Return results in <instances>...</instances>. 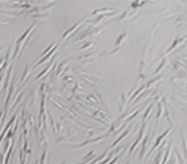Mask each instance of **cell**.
Instances as JSON below:
<instances>
[{"label":"cell","mask_w":187,"mask_h":164,"mask_svg":"<svg viewBox=\"0 0 187 164\" xmlns=\"http://www.w3.org/2000/svg\"><path fill=\"white\" fill-rule=\"evenodd\" d=\"M36 26V24H34L30 29H28L24 34H23V36H21V38H19L17 39V41H16V44H15V53H14V60L17 57V55H19V51H20V46H21V42H25V40L28 39V36L30 35V32L34 30V27Z\"/></svg>","instance_id":"cell-1"},{"label":"cell","mask_w":187,"mask_h":164,"mask_svg":"<svg viewBox=\"0 0 187 164\" xmlns=\"http://www.w3.org/2000/svg\"><path fill=\"white\" fill-rule=\"evenodd\" d=\"M172 129H174L172 127H170V128H168V129H166V131H165V132H163V133H162L161 136L156 137V140H155V143H154V145H152V148L150 149V151H148V153H147V155H148V157H150V154H152V153H154V152H155V151H156L157 148H158L160 143H161V142H162V140L165 139V137H166L167 134H170V133L172 132Z\"/></svg>","instance_id":"cell-2"},{"label":"cell","mask_w":187,"mask_h":164,"mask_svg":"<svg viewBox=\"0 0 187 164\" xmlns=\"http://www.w3.org/2000/svg\"><path fill=\"white\" fill-rule=\"evenodd\" d=\"M150 139V131L146 132L143 139H142V144H141V151H140V160H142V158L145 157V153H146V149H147V142Z\"/></svg>","instance_id":"cell-3"},{"label":"cell","mask_w":187,"mask_h":164,"mask_svg":"<svg viewBox=\"0 0 187 164\" xmlns=\"http://www.w3.org/2000/svg\"><path fill=\"white\" fill-rule=\"evenodd\" d=\"M186 40H187V35H185L183 38H180V36H177V38L175 39V41H174V44H172V46H171L170 49H168V50H167V51H166L163 55H167V53L172 52L175 49H177V46H178V45H181V44H182V42H185Z\"/></svg>","instance_id":"cell-4"},{"label":"cell","mask_w":187,"mask_h":164,"mask_svg":"<svg viewBox=\"0 0 187 164\" xmlns=\"http://www.w3.org/2000/svg\"><path fill=\"white\" fill-rule=\"evenodd\" d=\"M167 145V142L165 140V142H162V144L160 145V151L157 152V154H156V157L154 158V160H152V164H161V160H162V157H163V148Z\"/></svg>","instance_id":"cell-5"},{"label":"cell","mask_w":187,"mask_h":164,"mask_svg":"<svg viewBox=\"0 0 187 164\" xmlns=\"http://www.w3.org/2000/svg\"><path fill=\"white\" fill-rule=\"evenodd\" d=\"M56 49H58V45H55V47H54V49L50 51V53H48V55H46V56H45L44 59H41V60H39V61H37V62L34 65V67H32V68H36V67H39L41 64H44L46 60H49V57H51V56H52V55H54V52L56 51Z\"/></svg>","instance_id":"cell-6"},{"label":"cell","mask_w":187,"mask_h":164,"mask_svg":"<svg viewBox=\"0 0 187 164\" xmlns=\"http://www.w3.org/2000/svg\"><path fill=\"white\" fill-rule=\"evenodd\" d=\"M156 103H157V101H154L151 104H150V106L146 108V111H145V113H143V117H142V122H147L148 116L151 115V112H152V109H154V107H155Z\"/></svg>","instance_id":"cell-7"},{"label":"cell","mask_w":187,"mask_h":164,"mask_svg":"<svg viewBox=\"0 0 187 164\" xmlns=\"http://www.w3.org/2000/svg\"><path fill=\"white\" fill-rule=\"evenodd\" d=\"M171 153H172V147L170 145V147H168V148L165 151V153H163V157H162L161 164H167L168 159H170V157H171Z\"/></svg>","instance_id":"cell-8"},{"label":"cell","mask_w":187,"mask_h":164,"mask_svg":"<svg viewBox=\"0 0 187 164\" xmlns=\"http://www.w3.org/2000/svg\"><path fill=\"white\" fill-rule=\"evenodd\" d=\"M130 131H131V128H128V129H126V131H125V132L122 133V136H121L120 138H117V139H116V140H115L114 143H112V147H111V148H115V147H116V145H117V144H119V143H120V142H121V140H122V139H124V138H125V137H126V136H127V134L130 133Z\"/></svg>","instance_id":"cell-9"},{"label":"cell","mask_w":187,"mask_h":164,"mask_svg":"<svg viewBox=\"0 0 187 164\" xmlns=\"http://www.w3.org/2000/svg\"><path fill=\"white\" fill-rule=\"evenodd\" d=\"M162 80V75H160V76H157V77H155V78H152L151 81H148L145 86L147 87V88H150V87H152V85H155V83H157L158 81H161Z\"/></svg>","instance_id":"cell-10"},{"label":"cell","mask_w":187,"mask_h":164,"mask_svg":"<svg viewBox=\"0 0 187 164\" xmlns=\"http://www.w3.org/2000/svg\"><path fill=\"white\" fill-rule=\"evenodd\" d=\"M126 36H127V32H126V31L119 36L117 40H116V42H115V47H119V45H121V44H122V41L126 39Z\"/></svg>","instance_id":"cell-11"},{"label":"cell","mask_w":187,"mask_h":164,"mask_svg":"<svg viewBox=\"0 0 187 164\" xmlns=\"http://www.w3.org/2000/svg\"><path fill=\"white\" fill-rule=\"evenodd\" d=\"M166 65H167V59H166V57H163L162 64H161V65H160V66L156 68V70H155V74H158V72H160V71H161V70H162V68H163Z\"/></svg>","instance_id":"cell-12"},{"label":"cell","mask_w":187,"mask_h":164,"mask_svg":"<svg viewBox=\"0 0 187 164\" xmlns=\"http://www.w3.org/2000/svg\"><path fill=\"white\" fill-rule=\"evenodd\" d=\"M50 67H51V66H50V65H48V66H46V67H45V68H44V70H43V71L40 72V74H39V75H37V77H36V80H39V78H41V77H43V76H44V75L46 74V72H48V71L50 70Z\"/></svg>","instance_id":"cell-13"},{"label":"cell","mask_w":187,"mask_h":164,"mask_svg":"<svg viewBox=\"0 0 187 164\" xmlns=\"http://www.w3.org/2000/svg\"><path fill=\"white\" fill-rule=\"evenodd\" d=\"M28 74H29V65H26V67H25V72H24V75H23V78L20 80V82L23 83L25 80H26V77H28Z\"/></svg>","instance_id":"cell-14"},{"label":"cell","mask_w":187,"mask_h":164,"mask_svg":"<svg viewBox=\"0 0 187 164\" xmlns=\"http://www.w3.org/2000/svg\"><path fill=\"white\" fill-rule=\"evenodd\" d=\"M145 3H139V2H135V3H132L131 4V8H136V6H141V5H143Z\"/></svg>","instance_id":"cell-15"},{"label":"cell","mask_w":187,"mask_h":164,"mask_svg":"<svg viewBox=\"0 0 187 164\" xmlns=\"http://www.w3.org/2000/svg\"><path fill=\"white\" fill-rule=\"evenodd\" d=\"M91 45H92V42H87L86 45H84V46H82V47H80V49H81V50H85V49H87V47H89V46H91Z\"/></svg>","instance_id":"cell-16"},{"label":"cell","mask_w":187,"mask_h":164,"mask_svg":"<svg viewBox=\"0 0 187 164\" xmlns=\"http://www.w3.org/2000/svg\"><path fill=\"white\" fill-rule=\"evenodd\" d=\"M4 60H5L4 57H0V68H2V64L4 62Z\"/></svg>","instance_id":"cell-17"},{"label":"cell","mask_w":187,"mask_h":164,"mask_svg":"<svg viewBox=\"0 0 187 164\" xmlns=\"http://www.w3.org/2000/svg\"><path fill=\"white\" fill-rule=\"evenodd\" d=\"M126 164H130V162H127V163H126Z\"/></svg>","instance_id":"cell-18"}]
</instances>
